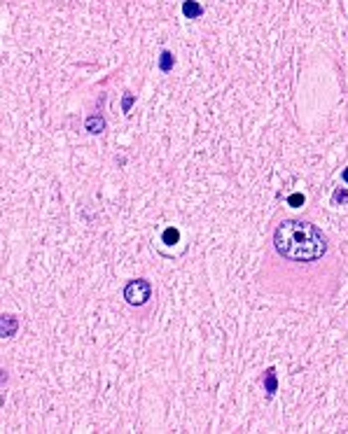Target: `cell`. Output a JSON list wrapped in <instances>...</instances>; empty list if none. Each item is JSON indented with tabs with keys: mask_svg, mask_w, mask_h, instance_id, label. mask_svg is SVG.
Returning a JSON list of instances; mask_svg holds the SVG:
<instances>
[{
	"mask_svg": "<svg viewBox=\"0 0 348 434\" xmlns=\"http://www.w3.org/2000/svg\"><path fill=\"white\" fill-rule=\"evenodd\" d=\"M334 203H348V191L346 189H337L334 191V196H332Z\"/></svg>",
	"mask_w": 348,
	"mask_h": 434,
	"instance_id": "cell-9",
	"label": "cell"
},
{
	"mask_svg": "<svg viewBox=\"0 0 348 434\" xmlns=\"http://www.w3.org/2000/svg\"><path fill=\"white\" fill-rule=\"evenodd\" d=\"M264 390H266V399H271L276 395V390H278V378H276V369L273 366H269L264 371Z\"/></svg>",
	"mask_w": 348,
	"mask_h": 434,
	"instance_id": "cell-4",
	"label": "cell"
},
{
	"mask_svg": "<svg viewBox=\"0 0 348 434\" xmlns=\"http://www.w3.org/2000/svg\"><path fill=\"white\" fill-rule=\"evenodd\" d=\"M182 14H185L187 19H199V16L203 14V7L199 2H194V0H185V2H182Z\"/></svg>",
	"mask_w": 348,
	"mask_h": 434,
	"instance_id": "cell-6",
	"label": "cell"
},
{
	"mask_svg": "<svg viewBox=\"0 0 348 434\" xmlns=\"http://www.w3.org/2000/svg\"><path fill=\"white\" fill-rule=\"evenodd\" d=\"M344 182L348 184V168H346V171H344Z\"/></svg>",
	"mask_w": 348,
	"mask_h": 434,
	"instance_id": "cell-12",
	"label": "cell"
},
{
	"mask_svg": "<svg viewBox=\"0 0 348 434\" xmlns=\"http://www.w3.org/2000/svg\"><path fill=\"white\" fill-rule=\"evenodd\" d=\"M273 248L290 261H316L327 252V238L311 222L283 220L273 231Z\"/></svg>",
	"mask_w": 348,
	"mask_h": 434,
	"instance_id": "cell-1",
	"label": "cell"
},
{
	"mask_svg": "<svg viewBox=\"0 0 348 434\" xmlns=\"http://www.w3.org/2000/svg\"><path fill=\"white\" fill-rule=\"evenodd\" d=\"M173 63H175L173 54H171V52H162V56H159V70H162V73H169V70L173 68Z\"/></svg>",
	"mask_w": 348,
	"mask_h": 434,
	"instance_id": "cell-7",
	"label": "cell"
},
{
	"mask_svg": "<svg viewBox=\"0 0 348 434\" xmlns=\"http://www.w3.org/2000/svg\"><path fill=\"white\" fill-rule=\"evenodd\" d=\"M287 203H290L292 208H299L304 203V196H302V194H292V196L287 198Z\"/></svg>",
	"mask_w": 348,
	"mask_h": 434,
	"instance_id": "cell-11",
	"label": "cell"
},
{
	"mask_svg": "<svg viewBox=\"0 0 348 434\" xmlns=\"http://www.w3.org/2000/svg\"><path fill=\"white\" fill-rule=\"evenodd\" d=\"M133 100H136V96H133V93H124V98H122V110H124V112H129V110H131Z\"/></svg>",
	"mask_w": 348,
	"mask_h": 434,
	"instance_id": "cell-10",
	"label": "cell"
},
{
	"mask_svg": "<svg viewBox=\"0 0 348 434\" xmlns=\"http://www.w3.org/2000/svg\"><path fill=\"white\" fill-rule=\"evenodd\" d=\"M124 299L126 304L131 306H143L152 299V282L145 280V278H136V280L126 282L124 287Z\"/></svg>",
	"mask_w": 348,
	"mask_h": 434,
	"instance_id": "cell-2",
	"label": "cell"
},
{
	"mask_svg": "<svg viewBox=\"0 0 348 434\" xmlns=\"http://www.w3.org/2000/svg\"><path fill=\"white\" fill-rule=\"evenodd\" d=\"M19 329V320L12 318V315H2V322H0V336L2 339H12Z\"/></svg>",
	"mask_w": 348,
	"mask_h": 434,
	"instance_id": "cell-3",
	"label": "cell"
},
{
	"mask_svg": "<svg viewBox=\"0 0 348 434\" xmlns=\"http://www.w3.org/2000/svg\"><path fill=\"white\" fill-rule=\"evenodd\" d=\"M162 241H164L166 245H175V243L180 241V231H178V229H173V227H169L166 231H164Z\"/></svg>",
	"mask_w": 348,
	"mask_h": 434,
	"instance_id": "cell-8",
	"label": "cell"
},
{
	"mask_svg": "<svg viewBox=\"0 0 348 434\" xmlns=\"http://www.w3.org/2000/svg\"><path fill=\"white\" fill-rule=\"evenodd\" d=\"M85 129L89 131V133H103L105 131V119H103L101 114H91V117H87V122H85Z\"/></svg>",
	"mask_w": 348,
	"mask_h": 434,
	"instance_id": "cell-5",
	"label": "cell"
}]
</instances>
